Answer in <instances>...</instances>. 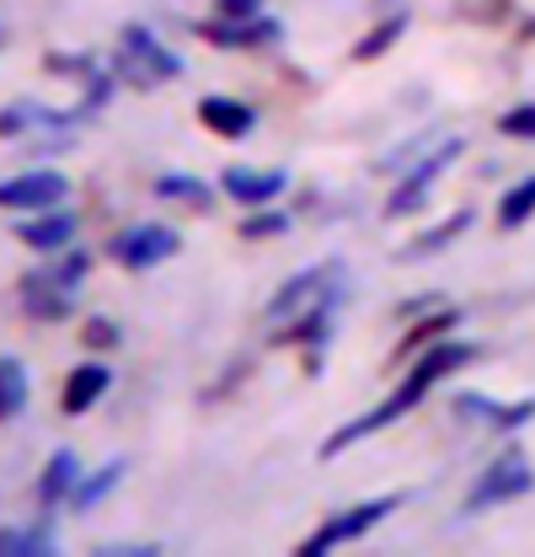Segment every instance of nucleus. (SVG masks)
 <instances>
[{"mask_svg": "<svg viewBox=\"0 0 535 557\" xmlns=\"http://www.w3.org/2000/svg\"><path fill=\"white\" fill-rule=\"evenodd\" d=\"M75 487H80V456H75V450H54L49 467L38 472V498H43V504H60Z\"/></svg>", "mask_w": 535, "mask_h": 557, "instance_id": "18", "label": "nucleus"}, {"mask_svg": "<svg viewBox=\"0 0 535 557\" xmlns=\"http://www.w3.org/2000/svg\"><path fill=\"white\" fill-rule=\"evenodd\" d=\"M401 33H407V16H401V11H397V16H386L381 27H370V33H364V38L353 44V65H370L375 54H386V49L397 44Z\"/></svg>", "mask_w": 535, "mask_h": 557, "instance_id": "22", "label": "nucleus"}, {"mask_svg": "<svg viewBox=\"0 0 535 557\" xmlns=\"http://www.w3.org/2000/svg\"><path fill=\"white\" fill-rule=\"evenodd\" d=\"M70 194V177L54 166H33L22 177H5L0 183V209H16V214H38V209H60Z\"/></svg>", "mask_w": 535, "mask_h": 557, "instance_id": "7", "label": "nucleus"}, {"mask_svg": "<svg viewBox=\"0 0 535 557\" xmlns=\"http://www.w3.org/2000/svg\"><path fill=\"white\" fill-rule=\"evenodd\" d=\"M284 188H289V172H284V166H225V172H220V194L247 209L273 205Z\"/></svg>", "mask_w": 535, "mask_h": 557, "instance_id": "9", "label": "nucleus"}, {"mask_svg": "<svg viewBox=\"0 0 535 557\" xmlns=\"http://www.w3.org/2000/svg\"><path fill=\"white\" fill-rule=\"evenodd\" d=\"M177 252H183V236H177L172 225H161V220H145V225H129V231L113 236V263H124L134 274L161 269V263L177 258Z\"/></svg>", "mask_w": 535, "mask_h": 557, "instance_id": "6", "label": "nucleus"}, {"mask_svg": "<svg viewBox=\"0 0 535 557\" xmlns=\"http://www.w3.org/2000/svg\"><path fill=\"white\" fill-rule=\"evenodd\" d=\"M498 135H509V139H535V102H520V108H509V113L498 119Z\"/></svg>", "mask_w": 535, "mask_h": 557, "instance_id": "27", "label": "nucleus"}, {"mask_svg": "<svg viewBox=\"0 0 535 557\" xmlns=\"http://www.w3.org/2000/svg\"><path fill=\"white\" fill-rule=\"evenodd\" d=\"M466 231H471V209H456V214H445V220H439L434 231H423L418 242H407V247H401L397 258H401V263H418V258H434V252H445V247H450L456 236H466Z\"/></svg>", "mask_w": 535, "mask_h": 557, "instance_id": "17", "label": "nucleus"}, {"mask_svg": "<svg viewBox=\"0 0 535 557\" xmlns=\"http://www.w3.org/2000/svg\"><path fill=\"white\" fill-rule=\"evenodd\" d=\"M214 11H225V16H258L263 0H214Z\"/></svg>", "mask_w": 535, "mask_h": 557, "instance_id": "31", "label": "nucleus"}, {"mask_svg": "<svg viewBox=\"0 0 535 557\" xmlns=\"http://www.w3.org/2000/svg\"><path fill=\"white\" fill-rule=\"evenodd\" d=\"M284 231H289V214H284V209H258V214L241 220L236 236H247V242H273V236H284Z\"/></svg>", "mask_w": 535, "mask_h": 557, "instance_id": "26", "label": "nucleus"}, {"mask_svg": "<svg viewBox=\"0 0 535 557\" xmlns=\"http://www.w3.org/2000/svg\"><path fill=\"white\" fill-rule=\"evenodd\" d=\"M450 322H461V317H456V311L423 317V322H418V327H412V333H407V338L397 344V359H407V354H418V348H428L434 338H445V333H450Z\"/></svg>", "mask_w": 535, "mask_h": 557, "instance_id": "24", "label": "nucleus"}, {"mask_svg": "<svg viewBox=\"0 0 535 557\" xmlns=\"http://www.w3.org/2000/svg\"><path fill=\"white\" fill-rule=\"evenodd\" d=\"M108 386H113V370L108 364H75L65 375V392H60V413H70V418H80V413H91L102 397H108Z\"/></svg>", "mask_w": 535, "mask_h": 557, "instance_id": "15", "label": "nucleus"}, {"mask_svg": "<svg viewBox=\"0 0 535 557\" xmlns=\"http://www.w3.org/2000/svg\"><path fill=\"white\" fill-rule=\"evenodd\" d=\"M113 65L129 75L134 86H150V81H177L183 75V60H177V49H166L145 22H129L124 33H119V60Z\"/></svg>", "mask_w": 535, "mask_h": 557, "instance_id": "3", "label": "nucleus"}, {"mask_svg": "<svg viewBox=\"0 0 535 557\" xmlns=\"http://www.w3.org/2000/svg\"><path fill=\"white\" fill-rule=\"evenodd\" d=\"M124 472H129L124 461H108V467H97L91 478H80V487L70 493V509H75V515H86V509H97V504H102V498H108L113 487L124 483Z\"/></svg>", "mask_w": 535, "mask_h": 557, "instance_id": "19", "label": "nucleus"}, {"mask_svg": "<svg viewBox=\"0 0 535 557\" xmlns=\"http://www.w3.org/2000/svg\"><path fill=\"white\" fill-rule=\"evenodd\" d=\"M531 214H535V177H525V183H514V188L503 194V205H498V231H520Z\"/></svg>", "mask_w": 535, "mask_h": 557, "instance_id": "23", "label": "nucleus"}, {"mask_svg": "<svg viewBox=\"0 0 535 557\" xmlns=\"http://www.w3.org/2000/svg\"><path fill=\"white\" fill-rule=\"evenodd\" d=\"M86 269H91V252H70V258L60 263V269H54V274L65 278L70 289H80V278H86Z\"/></svg>", "mask_w": 535, "mask_h": 557, "instance_id": "30", "label": "nucleus"}, {"mask_svg": "<svg viewBox=\"0 0 535 557\" xmlns=\"http://www.w3.org/2000/svg\"><path fill=\"white\" fill-rule=\"evenodd\" d=\"M27 397H33V386H27L22 359H0V423L22 413V408H27Z\"/></svg>", "mask_w": 535, "mask_h": 557, "instance_id": "21", "label": "nucleus"}, {"mask_svg": "<svg viewBox=\"0 0 535 557\" xmlns=\"http://www.w3.org/2000/svg\"><path fill=\"white\" fill-rule=\"evenodd\" d=\"M535 487V467L525 461V450H503V456H493L487 461V472L471 483L466 504H461V515H487V509H498V504H514V498H525Z\"/></svg>", "mask_w": 535, "mask_h": 557, "instance_id": "2", "label": "nucleus"}, {"mask_svg": "<svg viewBox=\"0 0 535 557\" xmlns=\"http://www.w3.org/2000/svg\"><path fill=\"white\" fill-rule=\"evenodd\" d=\"M0 44H5V33H0Z\"/></svg>", "mask_w": 535, "mask_h": 557, "instance_id": "33", "label": "nucleus"}, {"mask_svg": "<svg viewBox=\"0 0 535 557\" xmlns=\"http://www.w3.org/2000/svg\"><path fill=\"white\" fill-rule=\"evenodd\" d=\"M49 70L54 75H80V81H97V65H91V54H49Z\"/></svg>", "mask_w": 535, "mask_h": 557, "instance_id": "28", "label": "nucleus"}, {"mask_svg": "<svg viewBox=\"0 0 535 557\" xmlns=\"http://www.w3.org/2000/svg\"><path fill=\"white\" fill-rule=\"evenodd\" d=\"M278 22L273 16H214V22H199V38L203 44H220V49H263V44H278Z\"/></svg>", "mask_w": 535, "mask_h": 557, "instance_id": "10", "label": "nucleus"}, {"mask_svg": "<svg viewBox=\"0 0 535 557\" xmlns=\"http://www.w3.org/2000/svg\"><path fill=\"white\" fill-rule=\"evenodd\" d=\"M102 557H161V547H155V542H150V547H129V542H124V547H102Z\"/></svg>", "mask_w": 535, "mask_h": 557, "instance_id": "32", "label": "nucleus"}, {"mask_svg": "<svg viewBox=\"0 0 535 557\" xmlns=\"http://www.w3.org/2000/svg\"><path fill=\"white\" fill-rule=\"evenodd\" d=\"M482 348L476 344H466V338H445V344H428L423 354H418V364L407 370V381H401L397 392L381 403V408H370V413H359V418H348L343 429H333L327 440H322V461H333V456H343L348 445H359V440H370V434H381V429H391L397 418H407L450 370H461V364H471Z\"/></svg>", "mask_w": 535, "mask_h": 557, "instance_id": "1", "label": "nucleus"}, {"mask_svg": "<svg viewBox=\"0 0 535 557\" xmlns=\"http://www.w3.org/2000/svg\"><path fill=\"white\" fill-rule=\"evenodd\" d=\"M450 408H456V418H466V423L509 434V429H520V423L535 418V397H525V403H493V397H482V392H461Z\"/></svg>", "mask_w": 535, "mask_h": 557, "instance_id": "12", "label": "nucleus"}, {"mask_svg": "<svg viewBox=\"0 0 535 557\" xmlns=\"http://www.w3.org/2000/svg\"><path fill=\"white\" fill-rule=\"evenodd\" d=\"M49 531H0V557H49Z\"/></svg>", "mask_w": 535, "mask_h": 557, "instance_id": "25", "label": "nucleus"}, {"mask_svg": "<svg viewBox=\"0 0 535 557\" xmlns=\"http://www.w3.org/2000/svg\"><path fill=\"white\" fill-rule=\"evenodd\" d=\"M343 278V258H327V263H311V269H300V274L289 278L273 300H268V322H295L327 284H337Z\"/></svg>", "mask_w": 535, "mask_h": 557, "instance_id": "8", "label": "nucleus"}, {"mask_svg": "<svg viewBox=\"0 0 535 557\" xmlns=\"http://www.w3.org/2000/svg\"><path fill=\"white\" fill-rule=\"evenodd\" d=\"M199 124L220 139H247L258 129V108L241 102V97H220V91H214V97L199 102Z\"/></svg>", "mask_w": 535, "mask_h": 557, "instance_id": "14", "label": "nucleus"}, {"mask_svg": "<svg viewBox=\"0 0 535 557\" xmlns=\"http://www.w3.org/2000/svg\"><path fill=\"white\" fill-rule=\"evenodd\" d=\"M461 150H466L461 139H439L434 150H423V156H418V166H412V172L401 177L397 194L386 199V214H391V220H407L412 209L428 205V188H434V183H439V177H445V172H450V166L461 161Z\"/></svg>", "mask_w": 535, "mask_h": 557, "instance_id": "5", "label": "nucleus"}, {"mask_svg": "<svg viewBox=\"0 0 535 557\" xmlns=\"http://www.w3.org/2000/svg\"><path fill=\"white\" fill-rule=\"evenodd\" d=\"M401 493H386V498H370V504H353V509H343L333 520H322L306 542H300V557H322L333 553V547H348V542H359V536H370L386 515H397Z\"/></svg>", "mask_w": 535, "mask_h": 557, "instance_id": "4", "label": "nucleus"}, {"mask_svg": "<svg viewBox=\"0 0 535 557\" xmlns=\"http://www.w3.org/2000/svg\"><path fill=\"white\" fill-rule=\"evenodd\" d=\"M86 344H91V348H119V344H124V333H119V322L91 317V322H86Z\"/></svg>", "mask_w": 535, "mask_h": 557, "instance_id": "29", "label": "nucleus"}, {"mask_svg": "<svg viewBox=\"0 0 535 557\" xmlns=\"http://www.w3.org/2000/svg\"><path fill=\"white\" fill-rule=\"evenodd\" d=\"M155 194H161V199H177V205H194V209L214 205V188H209L203 177H188V172H161V177H155Z\"/></svg>", "mask_w": 535, "mask_h": 557, "instance_id": "20", "label": "nucleus"}, {"mask_svg": "<svg viewBox=\"0 0 535 557\" xmlns=\"http://www.w3.org/2000/svg\"><path fill=\"white\" fill-rule=\"evenodd\" d=\"M22 311L33 322H70L75 311V289L54 269H38V274H22Z\"/></svg>", "mask_w": 535, "mask_h": 557, "instance_id": "11", "label": "nucleus"}, {"mask_svg": "<svg viewBox=\"0 0 535 557\" xmlns=\"http://www.w3.org/2000/svg\"><path fill=\"white\" fill-rule=\"evenodd\" d=\"M337 306H343V278H337V284H327V289H322V295H316V300H311V306H306L289 327H284V338H289V344H311V354H316V348L327 344V333H333Z\"/></svg>", "mask_w": 535, "mask_h": 557, "instance_id": "13", "label": "nucleus"}, {"mask_svg": "<svg viewBox=\"0 0 535 557\" xmlns=\"http://www.w3.org/2000/svg\"><path fill=\"white\" fill-rule=\"evenodd\" d=\"M11 236H16L22 247H33V252H60L70 236H75V214H70V209H38V214H27Z\"/></svg>", "mask_w": 535, "mask_h": 557, "instance_id": "16", "label": "nucleus"}]
</instances>
